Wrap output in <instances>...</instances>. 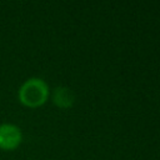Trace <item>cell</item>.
Returning a JSON list of instances; mask_svg holds the SVG:
<instances>
[{
    "instance_id": "1",
    "label": "cell",
    "mask_w": 160,
    "mask_h": 160,
    "mask_svg": "<svg viewBox=\"0 0 160 160\" xmlns=\"http://www.w3.org/2000/svg\"><path fill=\"white\" fill-rule=\"evenodd\" d=\"M50 96V89L48 82L41 78L26 79L18 90V98L20 102L28 108H39L44 105Z\"/></svg>"
},
{
    "instance_id": "2",
    "label": "cell",
    "mask_w": 160,
    "mask_h": 160,
    "mask_svg": "<svg viewBox=\"0 0 160 160\" xmlns=\"http://www.w3.org/2000/svg\"><path fill=\"white\" fill-rule=\"evenodd\" d=\"M22 141L21 129L11 122L0 124V149L5 151L15 150Z\"/></svg>"
},
{
    "instance_id": "3",
    "label": "cell",
    "mask_w": 160,
    "mask_h": 160,
    "mask_svg": "<svg viewBox=\"0 0 160 160\" xmlns=\"http://www.w3.org/2000/svg\"><path fill=\"white\" fill-rule=\"evenodd\" d=\"M52 102L60 109H69L75 102V94L68 86H56L51 92Z\"/></svg>"
}]
</instances>
